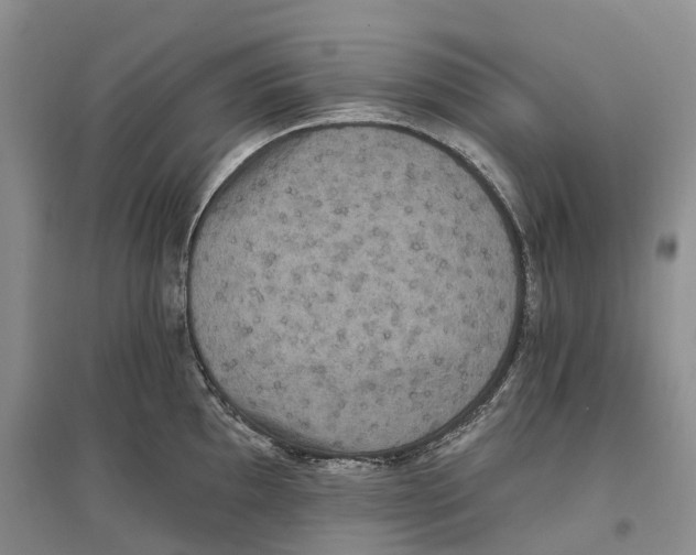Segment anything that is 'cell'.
Instances as JSON below:
<instances>
[{
  "mask_svg": "<svg viewBox=\"0 0 696 555\" xmlns=\"http://www.w3.org/2000/svg\"><path fill=\"white\" fill-rule=\"evenodd\" d=\"M500 198L441 142L342 120L218 186L187 254L188 325L224 399L289 444L398 447L468 403L523 311Z\"/></svg>",
  "mask_w": 696,
  "mask_h": 555,
  "instance_id": "obj_1",
  "label": "cell"
}]
</instances>
